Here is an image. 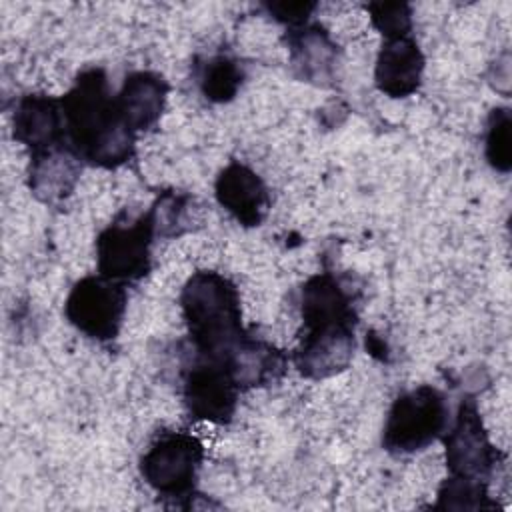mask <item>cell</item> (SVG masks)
Returning a JSON list of instances; mask_svg holds the SVG:
<instances>
[{
  "label": "cell",
  "instance_id": "cell-22",
  "mask_svg": "<svg viewBox=\"0 0 512 512\" xmlns=\"http://www.w3.org/2000/svg\"><path fill=\"white\" fill-rule=\"evenodd\" d=\"M372 24L384 34V38L410 36L412 18L410 6L404 2H374L368 4Z\"/></svg>",
  "mask_w": 512,
  "mask_h": 512
},
{
  "label": "cell",
  "instance_id": "cell-13",
  "mask_svg": "<svg viewBox=\"0 0 512 512\" xmlns=\"http://www.w3.org/2000/svg\"><path fill=\"white\" fill-rule=\"evenodd\" d=\"M168 82L150 70H138L124 78L116 94V106L124 124L136 134L152 128L166 106Z\"/></svg>",
  "mask_w": 512,
  "mask_h": 512
},
{
  "label": "cell",
  "instance_id": "cell-19",
  "mask_svg": "<svg viewBox=\"0 0 512 512\" xmlns=\"http://www.w3.org/2000/svg\"><path fill=\"white\" fill-rule=\"evenodd\" d=\"M510 110L496 108L488 116L486 128V160L498 172H508L512 166V134H510Z\"/></svg>",
  "mask_w": 512,
  "mask_h": 512
},
{
  "label": "cell",
  "instance_id": "cell-1",
  "mask_svg": "<svg viewBox=\"0 0 512 512\" xmlns=\"http://www.w3.org/2000/svg\"><path fill=\"white\" fill-rule=\"evenodd\" d=\"M60 102L66 138L80 160L118 168L132 158L134 132L124 124L102 68L80 72Z\"/></svg>",
  "mask_w": 512,
  "mask_h": 512
},
{
  "label": "cell",
  "instance_id": "cell-15",
  "mask_svg": "<svg viewBox=\"0 0 512 512\" xmlns=\"http://www.w3.org/2000/svg\"><path fill=\"white\" fill-rule=\"evenodd\" d=\"M80 170V156L70 146L60 144L32 154L28 186L38 200L48 204L60 202L76 186Z\"/></svg>",
  "mask_w": 512,
  "mask_h": 512
},
{
  "label": "cell",
  "instance_id": "cell-14",
  "mask_svg": "<svg viewBox=\"0 0 512 512\" xmlns=\"http://www.w3.org/2000/svg\"><path fill=\"white\" fill-rule=\"evenodd\" d=\"M300 314L304 330L356 324L352 296L330 272L316 274L302 286Z\"/></svg>",
  "mask_w": 512,
  "mask_h": 512
},
{
  "label": "cell",
  "instance_id": "cell-16",
  "mask_svg": "<svg viewBox=\"0 0 512 512\" xmlns=\"http://www.w3.org/2000/svg\"><path fill=\"white\" fill-rule=\"evenodd\" d=\"M226 368L238 388H256L276 382L286 372V356L266 340L246 334L228 358Z\"/></svg>",
  "mask_w": 512,
  "mask_h": 512
},
{
  "label": "cell",
  "instance_id": "cell-6",
  "mask_svg": "<svg viewBox=\"0 0 512 512\" xmlns=\"http://www.w3.org/2000/svg\"><path fill=\"white\" fill-rule=\"evenodd\" d=\"M126 312L124 284L100 274L78 280L64 304L68 322L82 334L106 342L120 332Z\"/></svg>",
  "mask_w": 512,
  "mask_h": 512
},
{
  "label": "cell",
  "instance_id": "cell-17",
  "mask_svg": "<svg viewBox=\"0 0 512 512\" xmlns=\"http://www.w3.org/2000/svg\"><path fill=\"white\" fill-rule=\"evenodd\" d=\"M290 64L296 74L308 82H324L332 76L336 64V44L316 24L288 30Z\"/></svg>",
  "mask_w": 512,
  "mask_h": 512
},
{
  "label": "cell",
  "instance_id": "cell-12",
  "mask_svg": "<svg viewBox=\"0 0 512 512\" xmlns=\"http://www.w3.org/2000/svg\"><path fill=\"white\" fill-rule=\"evenodd\" d=\"M424 54L410 36L388 38L376 60L374 82L380 92L392 98H406L414 94L422 82Z\"/></svg>",
  "mask_w": 512,
  "mask_h": 512
},
{
  "label": "cell",
  "instance_id": "cell-10",
  "mask_svg": "<svg viewBox=\"0 0 512 512\" xmlns=\"http://www.w3.org/2000/svg\"><path fill=\"white\" fill-rule=\"evenodd\" d=\"M14 138L34 152L64 144L66 126L62 102L48 94H26L12 116Z\"/></svg>",
  "mask_w": 512,
  "mask_h": 512
},
{
  "label": "cell",
  "instance_id": "cell-18",
  "mask_svg": "<svg viewBox=\"0 0 512 512\" xmlns=\"http://www.w3.org/2000/svg\"><path fill=\"white\" fill-rule=\"evenodd\" d=\"M244 80L242 66L230 56H214L206 60L200 72V90L212 102H228L240 90Z\"/></svg>",
  "mask_w": 512,
  "mask_h": 512
},
{
  "label": "cell",
  "instance_id": "cell-7",
  "mask_svg": "<svg viewBox=\"0 0 512 512\" xmlns=\"http://www.w3.org/2000/svg\"><path fill=\"white\" fill-rule=\"evenodd\" d=\"M444 444L450 476L486 482L496 462V450L486 436L472 400L460 404L454 426L444 432Z\"/></svg>",
  "mask_w": 512,
  "mask_h": 512
},
{
  "label": "cell",
  "instance_id": "cell-8",
  "mask_svg": "<svg viewBox=\"0 0 512 512\" xmlns=\"http://www.w3.org/2000/svg\"><path fill=\"white\" fill-rule=\"evenodd\" d=\"M238 384L224 364L202 360L188 368L182 382V398L188 414L196 420L226 424L234 416Z\"/></svg>",
  "mask_w": 512,
  "mask_h": 512
},
{
  "label": "cell",
  "instance_id": "cell-11",
  "mask_svg": "<svg viewBox=\"0 0 512 512\" xmlns=\"http://www.w3.org/2000/svg\"><path fill=\"white\" fill-rule=\"evenodd\" d=\"M354 346V326L304 332L294 350V364L308 378H328L350 364Z\"/></svg>",
  "mask_w": 512,
  "mask_h": 512
},
{
  "label": "cell",
  "instance_id": "cell-20",
  "mask_svg": "<svg viewBox=\"0 0 512 512\" xmlns=\"http://www.w3.org/2000/svg\"><path fill=\"white\" fill-rule=\"evenodd\" d=\"M192 198L188 194L168 192L156 200L150 210V218L154 224L156 236H178L190 228L188 220V204Z\"/></svg>",
  "mask_w": 512,
  "mask_h": 512
},
{
  "label": "cell",
  "instance_id": "cell-5",
  "mask_svg": "<svg viewBox=\"0 0 512 512\" xmlns=\"http://www.w3.org/2000/svg\"><path fill=\"white\" fill-rule=\"evenodd\" d=\"M154 224L150 212L138 218H116L96 238L98 274L120 284L136 282L148 274L152 264Z\"/></svg>",
  "mask_w": 512,
  "mask_h": 512
},
{
  "label": "cell",
  "instance_id": "cell-4",
  "mask_svg": "<svg viewBox=\"0 0 512 512\" xmlns=\"http://www.w3.org/2000/svg\"><path fill=\"white\" fill-rule=\"evenodd\" d=\"M204 448L188 432H164L140 458L146 484L164 498H188L202 468Z\"/></svg>",
  "mask_w": 512,
  "mask_h": 512
},
{
  "label": "cell",
  "instance_id": "cell-2",
  "mask_svg": "<svg viewBox=\"0 0 512 512\" xmlns=\"http://www.w3.org/2000/svg\"><path fill=\"white\" fill-rule=\"evenodd\" d=\"M180 304L196 352L226 366L246 336L236 286L218 272L200 270L184 284Z\"/></svg>",
  "mask_w": 512,
  "mask_h": 512
},
{
  "label": "cell",
  "instance_id": "cell-23",
  "mask_svg": "<svg viewBox=\"0 0 512 512\" xmlns=\"http://www.w3.org/2000/svg\"><path fill=\"white\" fill-rule=\"evenodd\" d=\"M316 8L312 2H272L266 4V10L280 22L288 24L290 28L306 24L310 12Z\"/></svg>",
  "mask_w": 512,
  "mask_h": 512
},
{
  "label": "cell",
  "instance_id": "cell-21",
  "mask_svg": "<svg viewBox=\"0 0 512 512\" xmlns=\"http://www.w3.org/2000/svg\"><path fill=\"white\" fill-rule=\"evenodd\" d=\"M484 506H488L486 482L450 476L446 478V482L438 492V508L472 510V508H484Z\"/></svg>",
  "mask_w": 512,
  "mask_h": 512
},
{
  "label": "cell",
  "instance_id": "cell-9",
  "mask_svg": "<svg viewBox=\"0 0 512 512\" xmlns=\"http://www.w3.org/2000/svg\"><path fill=\"white\" fill-rule=\"evenodd\" d=\"M216 200L244 226H258L270 208V196L262 178L240 162H230L216 178Z\"/></svg>",
  "mask_w": 512,
  "mask_h": 512
},
{
  "label": "cell",
  "instance_id": "cell-3",
  "mask_svg": "<svg viewBox=\"0 0 512 512\" xmlns=\"http://www.w3.org/2000/svg\"><path fill=\"white\" fill-rule=\"evenodd\" d=\"M448 428V404L444 394L428 384L402 392L390 406L382 446L394 454L424 450Z\"/></svg>",
  "mask_w": 512,
  "mask_h": 512
}]
</instances>
